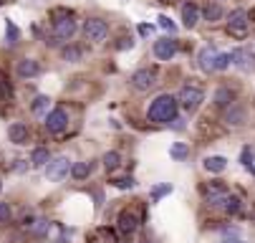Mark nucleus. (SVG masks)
<instances>
[{"label": "nucleus", "mask_w": 255, "mask_h": 243, "mask_svg": "<svg viewBox=\"0 0 255 243\" xmlns=\"http://www.w3.org/2000/svg\"><path fill=\"white\" fill-rule=\"evenodd\" d=\"M149 122H169L177 117V99L169 96V94H162L157 96L152 104H149V112H147Z\"/></svg>", "instance_id": "obj_1"}, {"label": "nucleus", "mask_w": 255, "mask_h": 243, "mask_svg": "<svg viewBox=\"0 0 255 243\" xmlns=\"http://www.w3.org/2000/svg\"><path fill=\"white\" fill-rule=\"evenodd\" d=\"M202 101H205V91L200 86H182V91L177 94V104H182L187 112H197Z\"/></svg>", "instance_id": "obj_2"}, {"label": "nucleus", "mask_w": 255, "mask_h": 243, "mask_svg": "<svg viewBox=\"0 0 255 243\" xmlns=\"http://www.w3.org/2000/svg\"><path fill=\"white\" fill-rule=\"evenodd\" d=\"M84 36H86V41H91V43H104L106 36H109V25H106L104 20H99V18H89V20L84 23Z\"/></svg>", "instance_id": "obj_3"}, {"label": "nucleus", "mask_w": 255, "mask_h": 243, "mask_svg": "<svg viewBox=\"0 0 255 243\" xmlns=\"http://www.w3.org/2000/svg\"><path fill=\"white\" fill-rule=\"evenodd\" d=\"M131 86L136 91H149L157 86V71L154 68H139V71L131 74Z\"/></svg>", "instance_id": "obj_4"}, {"label": "nucleus", "mask_w": 255, "mask_h": 243, "mask_svg": "<svg viewBox=\"0 0 255 243\" xmlns=\"http://www.w3.org/2000/svg\"><path fill=\"white\" fill-rule=\"evenodd\" d=\"M68 172H71V160L68 157H56V160H48V165H46V178L51 183L63 180Z\"/></svg>", "instance_id": "obj_5"}, {"label": "nucleus", "mask_w": 255, "mask_h": 243, "mask_svg": "<svg viewBox=\"0 0 255 243\" xmlns=\"http://www.w3.org/2000/svg\"><path fill=\"white\" fill-rule=\"evenodd\" d=\"M66 127H68V112L63 107H56V109H51L46 114V129L51 134H61Z\"/></svg>", "instance_id": "obj_6"}, {"label": "nucleus", "mask_w": 255, "mask_h": 243, "mask_svg": "<svg viewBox=\"0 0 255 243\" xmlns=\"http://www.w3.org/2000/svg\"><path fill=\"white\" fill-rule=\"evenodd\" d=\"M228 30L233 33L235 38H243L245 33H248V13H245L243 8H238V10H233V13H230Z\"/></svg>", "instance_id": "obj_7"}, {"label": "nucleus", "mask_w": 255, "mask_h": 243, "mask_svg": "<svg viewBox=\"0 0 255 243\" xmlns=\"http://www.w3.org/2000/svg\"><path fill=\"white\" fill-rule=\"evenodd\" d=\"M76 20H71V18H63V20H56V28H53V38L56 41H71L74 38V33H76Z\"/></svg>", "instance_id": "obj_8"}, {"label": "nucleus", "mask_w": 255, "mask_h": 243, "mask_svg": "<svg viewBox=\"0 0 255 243\" xmlns=\"http://www.w3.org/2000/svg\"><path fill=\"white\" fill-rule=\"evenodd\" d=\"M230 58L238 68H243V71H255V53H250L248 48H235L230 53Z\"/></svg>", "instance_id": "obj_9"}, {"label": "nucleus", "mask_w": 255, "mask_h": 243, "mask_svg": "<svg viewBox=\"0 0 255 243\" xmlns=\"http://www.w3.org/2000/svg\"><path fill=\"white\" fill-rule=\"evenodd\" d=\"M174 53H177V41L174 38H159L154 43V56L157 58L169 61V58H174Z\"/></svg>", "instance_id": "obj_10"}, {"label": "nucleus", "mask_w": 255, "mask_h": 243, "mask_svg": "<svg viewBox=\"0 0 255 243\" xmlns=\"http://www.w3.org/2000/svg\"><path fill=\"white\" fill-rule=\"evenodd\" d=\"M200 68H202L205 74L217 71V51H215L212 46H205V48L200 51Z\"/></svg>", "instance_id": "obj_11"}, {"label": "nucleus", "mask_w": 255, "mask_h": 243, "mask_svg": "<svg viewBox=\"0 0 255 243\" xmlns=\"http://www.w3.org/2000/svg\"><path fill=\"white\" fill-rule=\"evenodd\" d=\"M41 74V63L35 58H20L18 61V76L20 79H33Z\"/></svg>", "instance_id": "obj_12"}, {"label": "nucleus", "mask_w": 255, "mask_h": 243, "mask_svg": "<svg viewBox=\"0 0 255 243\" xmlns=\"http://www.w3.org/2000/svg\"><path fill=\"white\" fill-rule=\"evenodd\" d=\"M228 195H230V193H228L223 185L215 183V185H210V190H207V205H210V208H223L225 200H228Z\"/></svg>", "instance_id": "obj_13"}, {"label": "nucleus", "mask_w": 255, "mask_h": 243, "mask_svg": "<svg viewBox=\"0 0 255 243\" xmlns=\"http://www.w3.org/2000/svg\"><path fill=\"white\" fill-rule=\"evenodd\" d=\"M28 124H23V122H15V124H10L8 127V137H10V142H15V145H25L28 142Z\"/></svg>", "instance_id": "obj_14"}, {"label": "nucleus", "mask_w": 255, "mask_h": 243, "mask_svg": "<svg viewBox=\"0 0 255 243\" xmlns=\"http://www.w3.org/2000/svg\"><path fill=\"white\" fill-rule=\"evenodd\" d=\"M200 20V10L195 3H187V5H182V23H185V28H195Z\"/></svg>", "instance_id": "obj_15"}, {"label": "nucleus", "mask_w": 255, "mask_h": 243, "mask_svg": "<svg viewBox=\"0 0 255 243\" xmlns=\"http://www.w3.org/2000/svg\"><path fill=\"white\" fill-rule=\"evenodd\" d=\"M136 228H139V218H136V213L124 211V213L119 216V231H122V233H134Z\"/></svg>", "instance_id": "obj_16"}, {"label": "nucleus", "mask_w": 255, "mask_h": 243, "mask_svg": "<svg viewBox=\"0 0 255 243\" xmlns=\"http://www.w3.org/2000/svg\"><path fill=\"white\" fill-rule=\"evenodd\" d=\"M225 122H228V124H233V127H240V124L245 122V112L238 107L235 101L230 104V107H228V112H225Z\"/></svg>", "instance_id": "obj_17"}, {"label": "nucleus", "mask_w": 255, "mask_h": 243, "mask_svg": "<svg viewBox=\"0 0 255 243\" xmlns=\"http://www.w3.org/2000/svg\"><path fill=\"white\" fill-rule=\"evenodd\" d=\"M228 167V160L220 157V155H212V157H205V170L207 172H223Z\"/></svg>", "instance_id": "obj_18"}, {"label": "nucleus", "mask_w": 255, "mask_h": 243, "mask_svg": "<svg viewBox=\"0 0 255 243\" xmlns=\"http://www.w3.org/2000/svg\"><path fill=\"white\" fill-rule=\"evenodd\" d=\"M233 99H235V94L230 89H225V86L215 91V104H217V107H230Z\"/></svg>", "instance_id": "obj_19"}, {"label": "nucleus", "mask_w": 255, "mask_h": 243, "mask_svg": "<svg viewBox=\"0 0 255 243\" xmlns=\"http://www.w3.org/2000/svg\"><path fill=\"white\" fill-rule=\"evenodd\" d=\"M119 165H122V155H119L117 150H112V152L104 155V167H106V172H114Z\"/></svg>", "instance_id": "obj_20"}, {"label": "nucleus", "mask_w": 255, "mask_h": 243, "mask_svg": "<svg viewBox=\"0 0 255 243\" xmlns=\"http://www.w3.org/2000/svg\"><path fill=\"white\" fill-rule=\"evenodd\" d=\"M89 172H91V165H89V162H76V165H71V175H74V180L89 178Z\"/></svg>", "instance_id": "obj_21"}, {"label": "nucleus", "mask_w": 255, "mask_h": 243, "mask_svg": "<svg viewBox=\"0 0 255 243\" xmlns=\"http://www.w3.org/2000/svg\"><path fill=\"white\" fill-rule=\"evenodd\" d=\"M48 96H35V101H33V114H38V117H46L48 114Z\"/></svg>", "instance_id": "obj_22"}, {"label": "nucleus", "mask_w": 255, "mask_h": 243, "mask_svg": "<svg viewBox=\"0 0 255 243\" xmlns=\"http://www.w3.org/2000/svg\"><path fill=\"white\" fill-rule=\"evenodd\" d=\"M48 150H43V147H38V150H33V155H30V162L35 165V167H46L48 165Z\"/></svg>", "instance_id": "obj_23"}, {"label": "nucleus", "mask_w": 255, "mask_h": 243, "mask_svg": "<svg viewBox=\"0 0 255 243\" xmlns=\"http://www.w3.org/2000/svg\"><path fill=\"white\" fill-rule=\"evenodd\" d=\"M5 38H8L10 46H15L20 41V30H18V25L13 20H5Z\"/></svg>", "instance_id": "obj_24"}, {"label": "nucleus", "mask_w": 255, "mask_h": 243, "mask_svg": "<svg viewBox=\"0 0 255 243\" xmlns=\"http://www.w3.org/2000/svg\"><path fill=\"white\" fill-rule=\"evenodd\" d=\"M220 18H223V8L217 5V3H212V5H207V8H205V20L215 23V20H220Z\"/></svg>", "instance_id": "obj_25"}, {"label": "nucleus", "mask_w": 255, "mask_h": 243, "mask_svg": "<svg viewBox=\"0 0 255 243\" xmlns=\"http://www.w3.org/2000/svg\"><path fill=\"white\" fill-rule=\"evenodd\" d=\"M240 198H235V195H228V200H225V205H223V211L225 213H230V216H235L238 211H240Z\"/></svg>", "instance_id": "obj_26"}, {"label": "nucleus", "mask_w": 255, "mask_h": 243, "mask_svg": "<svg viewBox=\"0 0 255 243\" xmlns=\"http://www.w3.org/2000/svg\"><path fill=\"white\" fill-rule=\"evenodd\" d=\"M169 155H172L174 160H185V157L190 155V147H187V145H182V142H177V145H172Z\"/></svg>", "instance_id": "obj_27"}, {"label": "nucleus", "mask_w": 255, "mask_h": 243, "mask_svg": "<svg viewBox=\"0 0 255 243\" xmlns=\"http://www.w3.org/2000/svg\"><path fill=\"white\" fill-rule=\"evenodd\" d=\"M63 58H66V61H79V58H81V48H76V46L63 48Z\"/></svg>", "instance_id": "obj_28"}, {"label": "nucleus", "mask_w": 255, "mask_h": 243, "mask_svg": "<svg viewBox=\"0 0 255 243\" xmlns=\"http://www.w3.org/2000/svg\"><path fill=\"white\" fill-rule=\"evenodd\" d=\"M233 63L230 53H217V71H225V68Z\"/></svg>", "instance_id": "obj_29"}, {"label": "nucleus", "mask_w": 255, "mask_h": 243, "mask_svg": "<svg viewBox=\"0 0 255 243\" xmlns=\"http://www.w3.org/2000/svg\"><path fill=\"white\" fill-rule=\"evenodd\" d=\"M114 185H117L119 190H129V188H134L136 183H134V178H119V180H114Z\"/></svg>", "instance_id": "obj_30"}, {"label": "nucleus", "mask_w": 255, "mask_h": 243, "mask_svg": "<svg viewBox=\"0 0 255 243\" xmlns=\"http://www.w3.org/2000/svg\"><path fill=\"white\" fill-rule=\"evenodd\" d=\"M30 231H33L35 236H43V233L48 231V221H35V226H30Z\"/></svg>", "instance_id": "obj_31"}, {"label": "nucleus", "mask_w": 255, "mask_h": 243, "mask_svg": "<svg viewBox=\"0 0 255 243\" xmlns=\"http://www.w3.org/2000/svg\"><path fill=\"white\" fill-rule=\"evenodd\" d=\"M8 218H10V205L0 203V223H8Z\"/></svg>", "instance_id": "obj_32"}, {"label": "nucleus", "mask_w": 255, "mask_h": 243, "mask_svg": "<svg viewBox=\"0 0 255 243\" xmlns=\"http://www.w3.org/2000/svg\"><path fill=\"white\" fill-rule=\"evenodd\" d=\"M159 25H162L164 30H169V33H174V30H177V25H174V23H172L167 15H159Z\"/></svg>", "instance_id": "obj_33"}, {"label": "nucleus", "mask_w": 255, "mask_h": 243, "mask_svg": "<svg viewBox=\"0 0 255 243\" xmlns=\"http://www.w3.org/2000/svg\"><path fill=\"white\" fill-rule=\"evenodd\" d=\"M167 193H172V185H159V188H154L152 198H154V200H159V198H162V195H167Z\"/></svg>", "instance_id": "obj_34"}, {"label": "nucleus", "mask_w": 255, "mask_h": 243, "mask_svg": "<svg viewBox=\"0 0 255 243\" xmlns=\"http://www.w3.org/2000/svg\"><path fill=\"white\" fill-rule=\"evenodd\" d=\"M240 160H243V165H245V167H250V165H253V150H250V147H245V150H243V155H240Z\"/></svg>", "instance_id": "obj_35"}, {"label": "nucleus", "mask_w": 255, "mask_h": 243, "mask_svg": "<svg viewBox=\"0 0 255 243\" xmlns=\"http://www.w3.org/2000/svg\"><path fill=\"white\" fill-rule=\"evenodd\" d=\"M139 33H141V36H149L152 28H149V25H139Z\"/></svg>", "instance_id": "obj_36"}, {"label": "nucleus", "mask_w": 255, "mask_h": 243, "mask_svg": "<svg viewBox=\"0 0 255 243\" xmlns=\"http://www.w3.org/2000/svg\"><path fill=\"white\" fill-rule=\"evenodd\" d=\"M225 243H245V241H240V238H228Z\"/></svg>", "instance_id": "obj_37"}, {"label": "nucleus", "mask_w": 255, "mask_h": 243, "mask_svg": "<svg viewBox=\"0 0 255 243\" xmlns=\"http://www.w3.org/2000/svg\"><path fill=\"white\" fill-rule=\"evenodd\" d=\"M0 190H3V180H0Z\"/></svg>", "instance_id": "obj_38"}, {"label": "nucleus", "mask_w": 255, "mask_h": 243, "mask_svg": "<svg viewBox=\"0 0 255 243\" xmlns=\"http://www.w3.org/2000/svg\"><path fill=\"white\" fill-rule=\"evenodd\" d=\"M141 243H149V241H141Z\"/></svg>", "instance_id": "obj_39"}]
</instances>
